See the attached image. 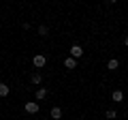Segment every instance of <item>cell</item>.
Returning a JSON list of instances; mask_svg holds the SVG:
<instances>
[{
  "instance_id": "cell-1",
  "label": "cell",
  "mask_w": 128,
  "mask_h": 120,
  "mask_svg": "<svg viewBox=\"0 0 128 120\" xmlns=\"http://www.w3.org/2000/svg\"><path fill=\"white\" fill-rule=\"evenodd\" d=\"M32 65L36 67V69H43V67L47 65V58H45V56H43V54H36V56H34V58H32Z\"/></svg>"
},
{
  "instance_id": "cell-2",
  "label": "cell",
  "mask_w": 128,
  "mask_h": 120,
  "mask_svg": "<svg viewBox=\"0 0 128 120\" xmlns=\"http://www.w3.org/2000/svg\"><path fill=\"white\" fill-rule=\"evenodd\" d=\"M81 56H83L81 45H73V47H70V58H75V60H77V58H81Z\"/></svg>"
},
{
  "instance_id": "cell-3",
  "label": "cell",
  "mask_w": 128,
  "mask_h": 120,
  "mask_svg": "<svg viewBox=\"0 0 128 120\" xmlns=\"http://www.w3.org/2000/svg\"><path fill=\"white\" fill-rule=\"evenodd\" d=\"M26 111L28 114H36L38 111V103H26Z\"/></svg>"
},
{
  "instance_id": "cell-4",
  "label": "cell",
  "mask_w": 128,
  "mask_h": 120,
  "mask_svg": "<svg viewBox=\"0 0 128 120\" xmlns=\"http://www.w3.org/2000/svg\"><path fill=\"white\" fill-rule=\"evenodd\" d=\"M64 67H66V69H77V60L75 58H66L64 60Z\"/></svg>"
},
{
  "instance_id": "cell-5",
  "label": "cell",
  "mask_w": 128,
  "mask_h": 120,
  "mask_svg": "<svg viewBox=\"0 0 128 120\" xmlns=\"http://www.w3.org/2000/svg\"><path fill=\"white\" fill-rule=\"evenodd\" d=\"M51 118L60 120V118H62V109H60V107H51Z\"/></svg>"
},
{
  "instance_id": "cell-6",
  "label": "cell",
  "mask_w": 128,
  "mask_h": 120,
  "mask_svg": "<svg viewBox=\"0 0 128 120\" xmlns=\"http://www.w3.org/2000/svg\"><path fill=\"white\" fill-rule=\"evenodd\" d=\"M111 97H113V101H115V103L124 101V92H122V90H113V94H111Z\"/></svg>"
},
{
  "instance_id": "cell-7",
  "label": "cell",
  "mask_w": 128,
  "mask_h": 120,
  "mask_svg": "<svg viewBox=\"0 0 128 120\" xmlns=\"http://www.w3.org/2000/svg\"><path fill=\"white\" fill-rule=\"evenodd\" d=\"M45 97H47V88H38L36 90V101H43Z\"/></svg>"
},
{
  "instance_id": "cell-8",
  "label": "cell",
  "mask_w": 128,
  "mask_h": 120,
  "mask_svg": "<svg viewBox=\"0 0 128 120\" xmlns=\"http://www.w3.org/2000/svg\"><path fill=\"white\" fill-rule=\"evenodd\" d=\"M118 67H120V60L111 58V60H109V65H107V69H109V71H115V69H118Z\"/></svg>"
},
{
  "instance_id": "cell-9",
  "label": "cell",
  "mask_w": 128,
  "mask_h": 120,
  "mask_svg": "<svg viewBox=\"0 0 128 120\" xmlns=\"http://www.w3.org/2000/svg\"><path fill=\"white\" fill-rule=\"evenodd\" d=\"M6 94H9V86L4 82H0V97H6Z\"/></svg>"
},
{
  "instance_id": "cell-10",
  "label": "cell",
  "mask_w": 128,
  "mask_h": 120,
  "mask_svg": "<svg viewBox=\"0 0 128 120\" xmlns=\"http://www.w3.org/2000/svg\"><path fill=\"white\" fill-rule=\"evenodd\" d=\"M41 82H43L41 73H34V75H32V84H36V86H41Z\"/></svg>"
},
{
  "instance_id": "cell-11",
  "label": "cell",
  "mask_w": 128,
  "mask_h": 120,
  "mask_svg": "<svg viewBox=\"0 0 128 120\" xmlns=\"http://www.w3.org/2000/svg\"><path fill=\"white\" fill-rule=\"evenodd\" d=\"M47 32H49L47 26H41V28H38V34H41V37H47Z\"/></svg>"
},
{
  "instance_id": "cell-12",
  "label": "cell",
  "mask_w": 128,
  "mask_h": 120,
  "mask_svg": "<svg viewBox=\"0 0 128 120\" xmlns=\"http://www.w3.org/2000/svg\"><path fill=\"white\" fill-rule=\"evenodd\" d=\"M115 116H118V114H115V109H107V118H109V120H113Z\"/></svg>"
},
{
  "instance_id": "cell-13",
  "label": "cell",
  "mask_w": 128,
  "mask_h": 120,
  "mask_svg": "<svg viewBox=\"0 0 128 120\" xmlns=\"http://www.w3.org/2000/svg\"><path fill=\"white\" fill-rule=\"evenodd\" d=\"M124 45L128 47V34H126V37H124Z\"/></svg>"
}]
</instances>
